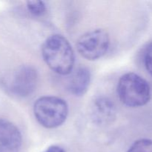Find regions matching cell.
Returning a JSON list of instances; mask_svg holds the SVG:
<instances>
[{
	"mask_svg": "<svg viewBox=\"0 0 152 152\" xmlns=\"http://www.w3.org/2000/svg\"><path fill=\"white\" fill-rule=\"evenodd\" d=\"M42 55L48 66L56 74L68 75L74 68V50L62 35L53 34L46 39L42 47Z\"/></svg>",
	"mask_w": 152,
	"mask_h": 152,
	"instance_id": "6da1fadb",
	"label": "cell"
},
{
	"mask_svg": "<svg viewBox=\"0 0 152 152\" xmlns=\"http://www.w3.org/2000/svg\"><path fill=\"white\" fill-rule=\"evenodd\" d=\"M117 94L123 104L132 108L143 106L151 99V88L145 80L134 73H127L120 77Z\"/></svg>",
	"mask_w": 152,
	"mask_h": 152,
	"instance_id": "7a4b0ae2",
	"label": "cell"
},
{
	"mask_svg": "<svg viewBox=\"0 0 152 152\" xmlns=\"http://www.w3.org/2000/svg\"><path fill=\"white\" fill-rule=\"evenodd\" d=\"M34 113L38 123L46 129H55L63 124L68 114V106L57 96L39 98L34 105Z\"/></svg>",
	"mask_w": 152,
	"mask_h": 152,
	"instance_id": "3957f363",
	"label": "cell"
},
{
	"mask_svg": "<svg viewBox=\"0 0 152 152\" xmlns=\"http://www.w3.org/2000/svg\"><path fill=\"white\" fill-rule=\"evenodd\" d=\"M109 45V34L103 29L86 33L77 42V50L88 60H96L102 57L108 51Z\"/></svg>",
	"mask_w": 152,
	"mask_h": 152,
	"instance_id": "277c9868",
	"label": "cell"
},
{
	"mask_svg": "<svg viewBox=\"0 0 152 152\" xmlns=\"http://www.w3.org/2000/svg\"><path fill=\"white\" fill-rule=\"evenodd\" d=\"M38 73L31 65H23L13 74L9 88L13 94L26 97L32 94L38 83Z\"/></svg>",
	"mask_w": 152,
	"mask_h": 152,
	"instance_id": "5b68a950",
	"label": "cell"
},
{
	"mask_svg": "<svg viewBox=\"0 0 152 152\" xmlns=\"http://www.w3.org/2000/svg\"><path fill=\"white\" fill-rule=\"evenodd\" d=\"M22 142L19 129L8 120L0 118V152H19Z\"/></svg>",
	"mask_w": 152,
	"mask_h": 152,
	"instance_id": "8992f818",
	"label": "cell"
},
{
	"mask_svg": "<svg viewBox=\"0 0 152 152\" xmlns=\"http://www.w3.org/2000/svg\"><path fill=\"white\" fill-rule=\"evenodd\" d=\"M91 118L97 125H108L112 123L117 114L115 104L105 96H99L94 100L91 106Z\"/></svg>",
	"mask_w": 152,
	"mask_h": 152,
	"instance_id": "52a82bcc",
	"label": "cell"
},
{
	"mask_svg": "<svg viewBox=\"0 0 152 152\" xmlns=\"http://www.w3.org/2000/svg\"><path fill=\"white\" fill-rule=\"evenodd\" d=\"M91 73L87 68L80 67L74 71L69 79L68 88L74 96H83L89 88Z\"/></svg>",
	"mask_w": 152,
	"mask_h": 152,
	"instance_id": "ba28073f",
	"label": "cell"
},
{
	"mask_svg": "<svg viewBox=\"0 0 152 152\" xmlns=\"http://www.w3.org/2000/svg\"><path fill=\"white\" fill-rule=\"evenodd\" d=\"M28 10L33 16H42L46 13V5L42 1H27Z\"/></svg>",
	"mask_w": 152,
	"mask_h": 152,
	"instance_id": "9c48e42d",
	"label": "cell"
},
{
	"mask_svg": "<svg viewBox=\"0 0 152 152\" xmlns=\"http://www.w3.org/2000/svg\"><path fill=\"white\" fill-rule=\"evenodd\" d=\"M127 152H152V140L140 139L132 144Z\"/></svg>",
	"mask_w": 152,
	"mask_h": 152,
	"instance_id": "30bf717a",
	"label": "cell"
},
{
	"mask_svg": "<svg viewBox=\"0 0 152 152\" xmlns=\"http://www.w3.org/2000/svg\"><path fill=\"white\" fill-rule=\"evenodd\" d=\"M144 65L147 71L152 76V42L145 48L144 53Z\"/></svg>",
	"mask_w": 152,
	"mask_h": 152,
	"instance_id": "8fae6325",
	"label": "cell"
},
{
	"mask_svg": "<svg viewBox=\"0 0 152 152\" xmlns=\"http://www.w3.org/2000/svg\"><path fill=\"white\" fill-rule=\"evenodd\" d=\"M44 152H65V150L58 145H52L46 149Z\"/></svg>",
	"mask_w": 152,
	"mask_h": 152,
	"instance_id": "7c38bea8",
	"label": "cell"
}]
</instances>
